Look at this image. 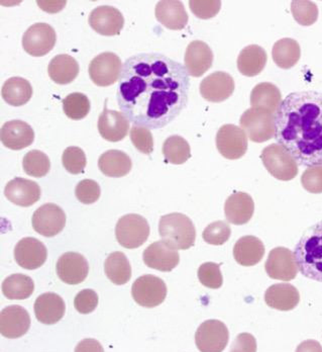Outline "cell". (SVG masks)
Segmentation results:
<instances>
[{"label":"cell","mask_w":322,"mask_h":352,"mask_svg":"<svg viewBox=\"0 0 322 352\" xmlns=\"http://www.w3.org/2000/svg\"><path fill=\"white\" fill-rule=\"evenodd\" d=\"M189 89L185 66L163 54H137L122 66L117 102L122 113L136 126L161 129L185 109Z\"/></svg>","instance_id":"1"},{"label":"cell","mask_w":322,"mask_h":352,"mask_svg":"<svg viewBox=\"0 0 322 352\" xmlns=\"http://www.w3.org/2000/svg\"><path fill=\"white\" fill-rule=\"evenodd\" d=\"M275 139L298 165H322V94L292 92L275 113Z\"/></svg>","instance_id":"2"},{"label":"cell","mask_w":322,"mask_h":352,"mask_svg":"<svg viewBox=\"0 0 322 352\" xmlns=\"http://www.w3.org/2000/svg\"><path fill=\"white\" fill-rule=\"evenodd\" d=\"M293 253L300 274L322 283V220L306 230Z\"/></svg>","instance_id":"3"},{"label":"cell","mask_w":322,"mask_h":352,"mask_svg":"<svg viewBox=\"0 0 322 352\" xmlns=\"http://www.w3.org/2000/svg\"><path fill=\"white\" fill-rule=\"evenodd\" d=\"M159 233L163 241L176 250H187L194 246L196 229L192 221L181 212L165 214L159 223Z\"/></svg>","instance_id":"4"},{"label":"cell","mask_w":322,"mask_h":352,"mask_svg":"<svg viewBox=\"0 0 322 352\" xmlns=\"http://www.w3.org/2000/svg\"><path fill=\"white\" fill-rule=\"evenodd\" d=\"M264 166L277 179L289 182L298 175V163L280 144L267 146L261 154Z\"/></svg>","instance_id":"5"},{"label":"cell","mask_w":322,"mask_h":352,"mask_svg":"<svg viewBox=\"0 0 322 352\" xmlns=\"http://www.w3.org/2000/svg\"><path fill=\"white\" fill-rule=\"evenodd\" d=\"M150 236V225L141 214L122 217L115 226L117 242L126 249H136L145 244Z\"/></svg>","instance_id":"6"},{"label":"cell","mask_w":322,"mask_h":352,"mask_svg":"<svg viewBox=\"0 0 322 352\" xmlns=\"http://www.w3.org/2000/svg\"><path fill=\"white\" fill-rule=\"evenodd\" d=\"M240 123L248 138L255 143H263L275 137V116L268 111L246 109Z\"/></svg>","instance_id":"7"},{"label":"cell","mask_w":322,"mask_h":352,"mask_svg":"<svg viewBox=\"0 0 322 352\" xmlns=\"http://www.w3.org/2000/svg\"><path fill=\"white\" fill-rule=\"evenodd\" d=\"M167 285L162 278L152 274L139 276L132 287L135 302L145 308L160 306L167 297Z\"/></svg>","instance_id":"8"},{"label":"cell","mask_w":322,"mask_h":352,"mask_svg":"<svg viewBox=\"0 0 322 352\" xmlns=\"http://www.w3.org/2000/svg\"><path fill=\"white\" fill-rule=\"evenodd\" d=\"M216 141L218 152L229 160L242 158L248 151V136L235 124H223L218 130Z\"/></svg>","instance_id":"9"},{"label":"cell","mask_w":322,"mask_h":352,"mask_svg":"<svg viewBox=\"0 0 322 352\" xmlns=\"http://www.w3.org/2000/svg\"><path fill=\"white\" fill-rule=\"evenodd\" d=\"M229 332L225 323L218 320L203 322L195 334L197 349L203 352H221L229 343Z\"/></svg>","instance_id":"10"},{"label":"cell","mask_w":322,"mask_h":352,"mask_svg":"<svg viewBox=\"0 0 322 352\" xmlns=\"http://www.w3.org/2000/svg\"><path fill=\"white\" fill-rule=\"evenodd\" d=\"M122 66L117 54L104 52L96 56L89 65V76L94 85L111 87L119 80Z\"/></svg>","instance_id":"11"},{"label":"cell","mask_w":322,"mask_h":352,"mask_svg":"<svg viewBox=\"0 0 322 352\" xmlns=\"http://www.w3.org/2000/svg\"><path fill=\"white\" fill-rule=\"evenodd\" d=\"M56 41L57 36L55 30L50 25L34 23L23 36V50L34 57H43L53 50Z\"/></svg>","instance_id":"12"},{"label":"cell","mask_w":322,"mask_h":352,"mask_svg":"<svg viewBox=\"0 0 322 352\" xmlns=\"http://www.w3.org/2000/svg\"><path fill=\"white\" fill-rule=\"evenodd\" d=\"M32 224L34 231L40 235L54 237L63 231L66 214L56 204H45L34 212Z\"/></svg>","instance_id":"13"},{"label":"cell","mask_w":322,"mask_h":352,"mask_svg":"<svg viewBox=\"0 0 322 352\" xmlns=\"http://www.w3.org/2000/svg\"><path fill=\"white\" fill-rule=\"evenodd\" d=\"M265 270L273 280L283 282L294 280L299 272L294 253L285 247H276L271 250L266 261Z\"/></svg>","instance_id":"14"},{"label":"cell","mask_w":322,"mask_h":352,"mask_svg":"<svg viewBox=\"0 0 322 352\" xmlns=\"http://www.w3.org/2000/svg\"><path fill=\"white\" fill-rule=\"evenodd\" d=\"M201 96L210 102H222L233 96L235 80L227 72L218 71L204 78L200 83Z\"/></svg>","instance_id":"15"},{"label":"cell","mask_w":322,"mask_h":352,"mask_svg":"<svg viewBox=\"0 0 322 352\" xmlns=\"http://www.w3.org/2000/svg\"><path fill=\"white\" fill-rule=\"evenodd\" d=\"M88 21L90 27L96 33L107 36L119 35L124 25L122 12L111 6H102L94 8Z\"/></svg>","instance_id":"16"},{"label":"cell","mask_w":322,"mask_h":352,"mask_svg":"<svg viewBox=\"0 0 322 352\" xmlns=\"http://www.w3.org/2000/svg\"><path fill=\"white\" fill-rule=\"evenodd\" d=\"M47 257L48 250L46 246L36 238H23L14 248V259L25 270H38L46 263Z\"/></svg>","instance_id":"17"},{"label":"cell","mask_w":322,"mask_h":352,"mask_svg":"<svg viewBox=\"0 0 322 352\" xmlns=\"http://www.w3.org/2000/svg\"><path fill=\"white\" fill-rule=\"evenodd\" d=\"M56 270L62 282L75 285L84 282L89 272V265L80 253L66 252L60 257Z\"/></svg>","instance_id":"18"},{"label":"cell","mask_w":322,"mask_h":352,"mask_svg":"<svg viewBox=\"0 0 322 352\" xmlns=\"http://www.w3.org/2000/svg\"><path fill=\"white\" fill-rule=\"evenodd\" d=\"M143 258L148 267L163 272H172L180 263L178 250L163 240L148 246L143 251Z\"/></svg>","instance_id":"19"},{"label":"cell","mask_w":322,"mask_h":352,"mask_svg":"<svg viewBox=\"0 0 322 352\" xmlns=\"http://www.w3.org/2000/svg\"><path fill=\"white\" fill-rule=\"evenodd\" d=\"M31 327L29 312L21 306H8L0 314V333L6 338L23 336Z\"/></svg>","instance_id":"20"},{"label":"cell","mask_w":322,"mask_h":352,"mask_svg":"<svg viewBox=\"0 0 322 352\" xmlns=\"http://www.w3.org/2000/svg\"><path fill=\"white\" fill-rule=\"evenodd\" d=\"M4 195L14 205L27 208L40 201L41 188L33 180L16 177L8 182L4 188Z\"/></svg>","instance_id":"21"},{"label":"cell","mask_w":322,"mask_h":352,"mask_svg":"<svg viewBox=\"0 0 322 352\" xmlns=\"http://www.w3.org/2000/svg\"><path fill=\"white\" fill-rule=\"evenodd\" d=\"M130 130V120L120 111L104 109L98 119V131L104 140L119 142L124 140Z\"/></svg>","instance_id":"22"},{"label":"cell","mask_w":322,"mask_h":352,"mask_svg":"<svg viewBox=\"0 0 322 352\" xmlns=\"http://www.w3.org/2000/svg\"><path fill=\"white\" fill-rule=\"evenodd\" d=\"M184 61L189 75L200 77L211 68L214 53L206 43L203 41H193L187 47Z\"/></svg>","instance_id":"23"},{"label":"cell","mask_w":322,"mask_h":352,"mask_svg":"<svg viewBox=\"0 0 322 352\" xmlns=\"http://www.w3.org/2000/svg\"><path fill=\"white\" fill-rule=\"evenodd\" d=\"M0 138L2 144L8 149L21 150L33 144L34 132L29 124L14 120L2 126Z\"/></svg>","instance_id":"24"},{"label":"cell","mask_w":322,"mask_h":352,"mask_svg":"<svg viewBox=\"0 0 322 352\" xmlns=\"http://www.w3.org/2000/svg\"><path fill=\"white\" fill-rule=\"evenodd\" d=\"M34 310L38 322L46 325H53L65 315V302L57 294H43L36 298Z\"/></svg>","instance_id":"25"},{"label":"cell","mask_w":322,"mask_h":352,"mask_svg":"<svg viewBox=\"0 0 322 352\" xmlns=\"http://www.w3.org/2000/svg\"><path fill=\"white\" fill-rule=\"evenodd\" d=\"M254 212V201H253V197L246 192H235V194L229 195L225 201V218L231 224H246L250 222Z\"/></svg>","instance_id":"26"},{"label":"cell","mask_w":322,"mask_h":352,"mask_svg":"<svg viewBox=\"0 0 322 352\" xmlns=\"http://www.w3.org/2000/svg\"><path fill=\"white\" fill-rule=\"evenodd\" d=\"M154 14L159 23L172 31L183 30L188 23V14L185 8L181 1L178 0L159 1L154 10Z\"/></svg>","instance_id":"27"},{"label":"cell","mask_w":322,"mask_h":352,"mask_svg":"<svg viewBox=\"0 0 322 352\" xmlns=\"http://www.w3.org/2000/svg\"><path fill=\"white\" fill-rule=\"evenodd\" d=\"M265 302L275 310L291 311L299 304V292L290 283H277L266 291Z\"/></svg>","instance_id":"28"},{"label":"cell","mask_w":322,"mask_h":352,"mask_svg":"<svg viewBox=\"0 0 322 352\" xmlns=\"http://www.w3.org/2000/svg\"><path fill=\"white\" fill-rule=\"evenodd\" d=\"M281 104H282V94L280 89L273 83H259L251 92L252 109L276 113Z\"/></svg>","instance_id":"29"},{"label":"cell","mask_w":322,"mask_h":352,"mask_svg":"<svg viewBox=\"0 0 322 352\" xmlns=\"http://www.w3.org/2000/svg\"><path fill=\"white\" fill-rule=\"evenodd\" d=\"M265 245L255 236L240 238L233 247V257L240 265L254 266L263 259Z\"/></svg>","instance_id":"30"},{"label":"cell","mask_w":322,"mask_h":352,"mask_svg":"<svg viewBox=\"0 0 322 352\" xmlns=\"http://www.w3.org/2000/svg\"><path fill=\"white\" fill-rule=\"evenodd\" d=\"M267 60V53L263 47L250 45L240 51L238 57V69L244 76H257L265 68Z\"/></svg>","instance_id":"31"},{"label":"cell","mask_w":322,"mask_h":352,"mask_svg":"<svg viewBox=\"0 0 322 352\" xmlns=\"http://www.w3.org/2000/svg\"><path fill=\"white\" fill-rule=\"evenodd\" d=\"M48 73L51 80L57 85H69L78 76L79 64L72 56L61 54L51 60Z\"/></svg>","instance_id":"32"},{"label":"cell","mask_w":322,"mask_h":352,"mask_svg":"<svg viewBox=\"0 0 322 352\" xmlns=\"http://www.w3.org/2000/svg\"><path fill=\"white\" fill-rule=\"evenodd\" d=\"M98 167L104 175L109 177H122L132 170L133 162L124 152L108 150L100 156Z\"/></svg>","instance_id":"33"},{"label":"cell","mask_w":322,"mask_h":352,"mask_svg":"<svg viewBox=\"0 0 322 352\" xmlns=\"http://www.w3.org/2000/svg\"><path fill=\"white\" fill-rule=\"evenodd\" d=\"M1 96L6 104L12 107H21L31 100L33 96V87L23 77H12L4 82Z\"/></svg>","instance_id":"34"},{"label":"cell","mask_w":322,"mask_h":352,"mask_svg":"<svg viewBox=\"0 0 322 352\" xmlns=\"http://www.w3.org/2000/svg\"><path fill=\"white\" fill-rule=\"evenodd\" d=\"M275 64L282 69H291L301 57V49L297 41L285 38L277 41L272 50Z\"/></svg>","instance_id":"35"},{"label":"cell","mask_w":322,"mask_h":352,"mask_svg":"<svg viewBox=\"0 0 322 352\" xmlns=\"http://www.w3.org/2000/svg\"><path fill=\"white\" fill-rule=\"evenodd\" d=\"M105 274L115 285H122L132 278V266L126 254L119 251L111 253L104 263Z\"/></svg>","instance_id":"36"},{"label":"cell","mask_w":322,"mask_h":352,"mask_svg":"<svg viewBox=\"0 0 322 352\" xmlns=\"http://www.w3.org/2000/svg\"><path fill=\"white\" fill-rule=\"evenodd\" d=\"M2 294L8 300H25L33 295L34 280L25 274H12L4 280L1 285Z\"/></svg>","instance_id":"37"},{"label":"cell","mask_w":322,"mask_h":352,"mask_svg":"<svg viewBox=\"0 0 322 352\" xmlns=\"http://www.w3.org/2000/svg\"><path fill=\"white\" fill-rule=\"evenodd\" d=\"M162 152L167 162L171 164H183L191 158L190 145L185 139L177 135L166 139L163 144Z\"/></svg>","instance_id":"38"},{"label":"cell","mask_w":322,"mask_h":352,"mask_svg":"<svg viewBox=\"0 0 322 352\" xmlns=\"http://www.w3.org/2000/svg\"><path fill=\"white\" fill-rule=\"evenodd\" d=\"M23 167L27 175L44 177L50 171V159L40 150H32L23 157Z\"/></svg>","instance_id":"39"},{"label":"cell","mask_w":322,"mask_h":352,"mask_svg":"<svg viewBox=\"0 0 322 352\" xmlns=\"http://www.w3.org/2000/svg\"><path fill=\"white\" fill-rule=\"evenodd\" d=\"M63 109L69 119L78 121V120L84 119L89 113L90 102L84 94L74 92L69 94L64 100Z\"/></svg>","instance_id":"40"},{"label":"cell","mask_w":322,"mask_h":352,"mask_svg":"<svg viewBox=\"0 0 322 352\" xmlns=\"http://www.w3.org/2000/svg\"><path fill=\"white\" fill-rule=\"evenodd\" d=\"M291 12L293 18L299 25H312L319 19V8L312 1H292Z\"/></svg>","instance_id":"41"},{"label":"cell","mask_w":322,"mask_h":352,"mask_svg":"<svg viewBox=\"0 0 322 352\" xmlns=\"http://www.w3.org/2000/svg\"><path fill=\"white\" fill-rule=\"evenodd\" d=\"M231 235V226L227 223L216 221L204 229L203 238L204 241L210 245L220 246L229 241Z\"/></svg>","instance_id":"42"},{"label":"cell","mask_w":322,"mask_h":352,"mask_svg":"<svg viewBox=\"0 0 322 352\" xmlns=\"http://www.w3.org/2000/svg\"><path fill=\"white\" fill-rule=\"evenodd\" d=\"M64 168L72 175H80L84 171L87 159L84 151L79 147H68L62 155Z\"/></svg>","instance_id":"43"},{"label":"cell","mask_w":322,"mask_h":352,"mask_svg":"<svg viewBox=\"0 0 322 352\" xmlns=\"http://www.w3.org/2000/svg\"><path fill=\"white\" fill-rule=\"evenodd\" d=\"M199 282L208 289H218L223 283L220 264L205 263L198 268Z\"/></svg>","instance_id":"44"},{"label":"cell","mask_w":322,"mask_h":352,"mask_svg":"<svg viewBox=\"0 0 322 352\" xmlns=\"http://www.w3.org/2000/svg\"><path fill=\"white\" fill-rule=\"evenodd\" d=\"M130 140L141 153L150 155L154 151V139L150 129L135 124L130 130Z\"/></svg>","instance_id":"45"},{"label":"cell","mask_w":322,"mask_h":352,"mask_svg":"<svg viewBox=\"0 0 322 352\" xmlns=\"http://www.w3.org/2000/svg\"><path fill=\"white\" fill-rule=\"evenodd\" d=\"M77 199L84 205H91L100 199L102 195L100 184L92 179H83L75 188Z\"/></svg>","instance_id":"46"},{"label":"cell","mask_w":322,"mask_h":352,"mask_svg":"<svg viewBox=\"0 0 322 352\" xmlns=\"http://www.w3.org/2000/svg\"><path fill=\"white\" fill-rule=\"evenodd\" d=\"M189 6L195 16L201 19H208L214 18L220 12L221 2L216 0H209V1L191 0L189 1Z\"/></svg>","instance_id":"47"},{"label":"cell","mask_w":322,"mask_h":352,"mask_svg":"<svg viewBox=\"0 0 322 352\" xmlns=\"http://www.w3.org/2000/svg\"><path fill=\"white\" fill-rule=\"evenodd\" d=\"M301 184L310 194H322V165L308 167L301 176Z\"/></svg>","instance_id":"48"},{"label":"cell","mask_w":322,"mask_h":352,"mask_svg":"<svg viewBox=\"0 0 322 352\" xmlns=\"http://www.w3.org/2000/svg\"><path fill=\"white\" fill-rule=\"evenodd\" d=\"M74 306L80 314H90L98 306L97 294L92 289H83L75 297Z\"/></svg>","instance_id":"49"}]
</instances>
